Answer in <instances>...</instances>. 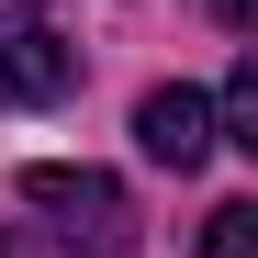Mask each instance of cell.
Masks as SVG:
<instances>
[{
    "mask_svg": "<svg viewBox=\"0 0 258 258\" xmlns=\"http://www.w3.org/2000/svg\"><path fill=\"white\" fill-rule=\"evenodd\" d=\"M213 135H225V146H258V56H236V79H225V112H213Z\"/></svg>",
    "mask_w": 258,
    "mask_h": 258,
    "instance_id": "obj_5",
    "label": "cell"
},
{
    "mask_svg": "<svg viewBox=\"0 0 258 258\" xmlns=\"http://www.w3.org/2000/svg\"><path fill=\"white\" fill-rule=\"evenodd\" d=\"M0 258H79V247H68V236H12Z\"/></svg>",
    "mask_w": 258,
    "mask_h": 258,
    "instance_id": "obj_6",
    "label": "cell"
},
{
    "mask_svg": "<svg viewBox=\"0 0 258 258\" xmlns=\"http://www.w3.org/2000/svg\"><path fill=\"white\" fill-rule=\"evenodd\" d=\"M135 146L168 168V180H191V168H202L213 146H225V135H213V101L168 79V90H146V101H135Z\"/></svg>",
    "mask_w": 258,
    "mask_h": 258,
    "instance_id": "obj_3",
    "label": "cell"
},
{
    "mask_svg": "<svg viewBox=\"0 0 258 258\" xmlns=\"http://www.w3.org/2000/svg\"><path fill=\"white\" fill-rule=\"evenodd\" d=\"M202 12L225 23V34H247V23H258V0H202Z\"/></svg>",
    "mask_w": 258,
    "mask_h": 258,
    "instance_id": "obj_7",
    "label": "cell"
},
{
    "mask_svg": "<svg viewBox=\"0 0 258 258\" xmlns=\"http://www.w3.org/2000/svg\"><path fill=\"white\" fill-rule=\"evenodd\" d=\"M23 202H34V213H56V236H68V247L90 236V258H123V247H135V202H123V180H112V168L34 157V168H23Z\"/></svg>",
    "mask_w": 258,
    "mask_h": 258,
    "instance_id": "obj_1",
    "label": "cell"
},
{
    "mask_svg": "<svg viewBox=\"0 0 258 258\" xmlns=\"http://www.w3.org/2000/svg\"><path fill=\"white\" fill-rule=\"evenodd\" d=\"M68 90H79V45L56 34L45 0H12L0 12V112H45Z\"/></svg>",
    "mask_w": 258,
    "mask_h": 258,
    "instance_id": "obj_2",
    "label": "cell"
},
{
    "mask_svg": "<svg viewBox=\"0 0 258 258\" xmlns=\"http://www.w3.org/2000/svg\"><path fill=\"white\" fill-rule=\"evenodd\" d=\"M202 258H258V202H213L202 213Z\"/></svg>",
    "mask_w": 258,
    "mask_h": 258,
    "instance_id": "obj_4",
    "label": "cell"
}]
</instances>
